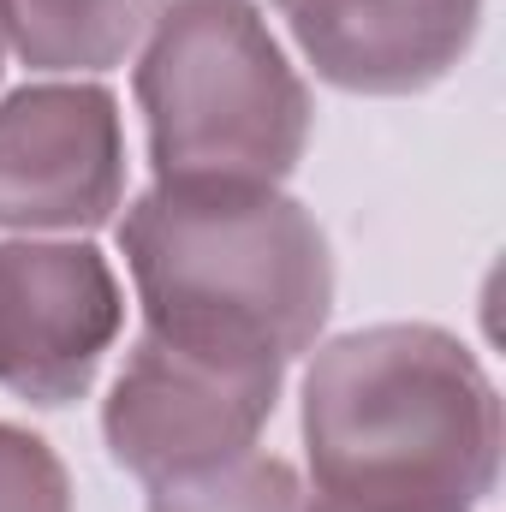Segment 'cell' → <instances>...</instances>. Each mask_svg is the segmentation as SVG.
<instances>
[{"instance_id":"obj_10","label":"cell","mask_w":506,"mask_h":512,"mask_svg":"<svg viewBox=\"0 0 506 512\" xmlns=\"http://www.w3.org/2000/svg\"><path fill=\"white\" fill-rule=\"evenodd\" d=\"M0 512H72L60 453L18 423H0Z\"/></svg>"},{"instance_id":"obj_9","label":"cell","mask_w":506,"mask_h":512,"mask_svg":"<svg viewBox=\"0 0 506 512\" xmlns=\"http://www.w3.org/2000/svg\"><path fill=\"white\" fill-rule=\"evenodd\" d=\"M149 512H304V483L274 453H239L197 477H173L149 489Z\"/></svg>"},{"instance_id":"obj_4","label":"cell","mask_w":506,"mask_h":512,"mask_svg":"<svg viewBox=\"0 0 506 512\" xmlns=\"http://www.w3.org/2000/svg\"><path fill=\"white\" fill-rule=\"evenodd\" d=\"M286 382V358L262 346H203L143 328L102 405L114 465L137 483L197 477L251 453Z\"/></svg>"},{"instance_id":"obj_7","label":"cell","mask_w":506,"mask_h":512,"mask_svg":"<svg viewBox=\"0 0 506 512\" xmlns=\"http://www.w3.org/2000/svg\"><path fill=\"white\" fill-rule=\"evenodd\" d=\"M292 42L352 96H417L477 42L483 0H274Z\"/></svg>"},{"instance_id":"obj_6","label":"cell","mask_w":506,"mask_h":512,"mask_svg":"<svg viewBox=\"0 0 506 512\" xmlns=\"http://www.w3.org/2000/svg\"><path fill=\"white\" fill-rule=\"evenodd\" d=\"M126 322L108 256L84 239L0 245V387L30 405H72L96 387Z\"/></svg>"},{"instance_id":"obj_5","label":"cell","mask_w":506,"mask_h":512,"mask_svg":"<svg viewBox=\"0 0 506 512\" xmlns=\"http://www.w3.org/2000/svg\"><path fill=\"white\" fill-rule=\"evenodd\" d=\"M126 203V131L102 84H24L0 102V227L96 233Z\"/></svg>"},{"instance_id":"obj_1","label":"cell","mask_w":506,"mask_h":512,"mask_svg":"<svg viewBox=\"0 0 506 512\" xmlns=\"http://www.w3.org/2000/svg\"><path fill=\"white\" fill-rule=\"evenodd\" d=\"M304 512H477L501 477V393L429 322H376L304 370Z\"/></svg>"},{"instance_id":"obj_11","label":"cell","mask_w":506,"mask_h":512,"mask_svg":"<svg viewBox=\"0 0 506 512\" xmlns=\"http://www.w3.org/2000/svg\"><path fill=\"white\" fill-rule=\"evenodd\" d=\"M0 60H6V30H0Z\"/></svg>"},{"instance_id":"obj_8","label":"cell","mask_w":506,"mask_h":512,"mask_svg":"<svg viewBox=\"0 0 506 512\" xmlns=\"http://www.w3.org/2000/svg\"><path fill=\"white\" fill-rule=\"evenodd\" d=\"M161 0H0L6 48L30 72H108L143 48Z\"/></svg>"},{"instance_id":"obj_2","label":"cell","mask_w":506,"mask_h":512,"mask_svg":"<svg viewBox=\"0 0 506 512\" xmlns=\"http://www.w3.org/2000/svg\"><path fill=\"white\" fill-rule=\"evenodd\" d=\"M143 328L304 358L334 310V256L280 185H149L120 215Z\"/></svg>"},{"instance_id":"obj_3","label":"cell","mask_w":506,"mask_h":512,"mask_svg":"<svg viewBox=\"0 0 506 512\" xmlns=\"http://www.w3.org/2000/svg\"><path fill=\"white\" fill-rule=\"evenodd\" d=\"M155 185H280L310 143V90L251 0H173L137 54Z\"/></svg>"}]
</instances>
